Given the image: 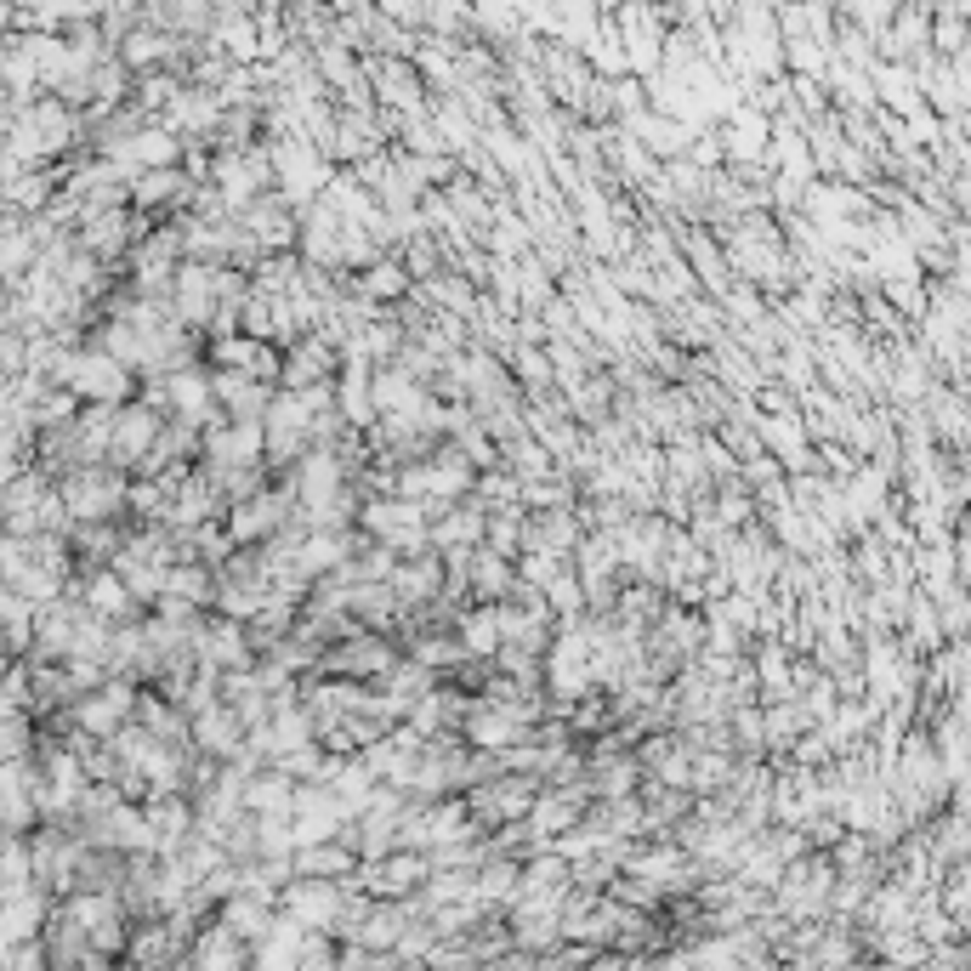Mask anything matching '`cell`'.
Here are the masks:
<instances>
[{
	"instance_id": "1",
	"label": "cell",
	"mask_w": 971,
	"mask_h": 971,
	"mask_svg": "<svg viewBox=\"0 0 971 971\" xmlns=\"http://www.w3.org/2000/svg\"><path fill=\"white\" fill-rule=\"evenodd\" d=\"M228 932H239V937H262L267 932V903H262V892H250L245 903H228Z\"/></svg>"
},
{
	"instance_id": "2",
	"label": "cell",
	"mask_w": 971,
	"mask_h": 971,
	"mask_svg": "<svg viewBox=\"0 0 971 971\" xmlns=\"http://www.w3.org/2000/svg\"><path fill=\"white\" fill-rule=\"evenodd\" d=\"M273 523H279V500H250V506H239V517H233V534L256 540V534H267Z\"/></svg>"
},
{
	"instance_id": "3",
	"label": "cell",
	"mask_w": 971,
	"mask_h": 971,
	"mask_svg": "<svg viewBox=\"0 0 971 971\" xmlns=\"http://www.w3.org/2000/svg\"><path fill=\"white\" fill-rule=\"evenodd\" d=\"M296 869H313V875H330V869H353V852L347 847H318V852H301Z\"/></svg>"
},
{
	"instance_id": "4",
	"label": "cell",
	"mask_w": 971,
	"mask_h": 971,
	"mask_svg": "<svg viewBox=\"0 0 971 971\" xmlns=\"http://www.w3.org/2000/svg\"><path fill=\"white\" fill-rule=\"evenodd\" d=\"M398 284H404V273H398V267H387V273L375 267L370 279H364V290H370V296H398Z\"/></svg>"
}]
</instances>
